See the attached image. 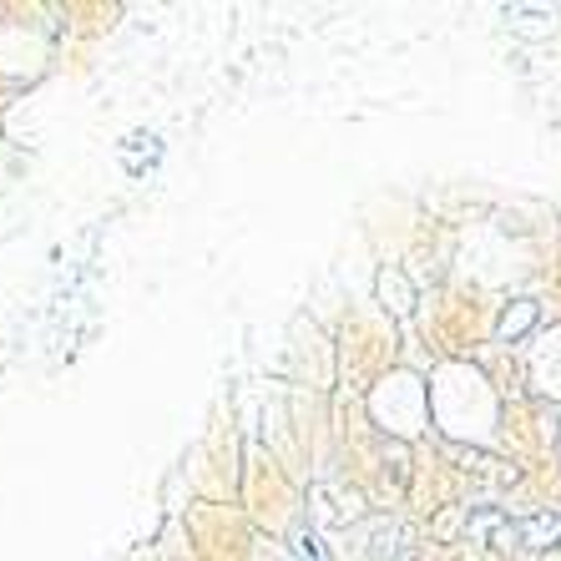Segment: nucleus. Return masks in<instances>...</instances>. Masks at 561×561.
Instances as JSON below:
<instances>
[]
</instances>
